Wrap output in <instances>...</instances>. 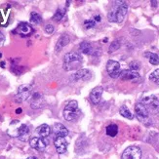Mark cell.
Listing matches in <instances>:
<instances>
[{
    "label": "cell",
    "mask_w": 159,
    "mask_h": 159,
    "mask_svg": "<svg viewBox=\"0 0 159 159\" xmlns=\"http://www.w3.org/2000/svg\"><path fill=\"white\" fill-rule=\"evenodd\" d=\"M80 114V110L78 108V103L76 101H70L66 106L64 109V117L66 121H72L76 119Z\"/></svg>",
    "instance_id": "6da1fadb"
},
{
    "label": "cell",
    "mask_w": 159,
    "mask_h": 159,
    "mask_svg": "<svg viewBox=\"0 0 159 159\" xmlns=\"http://www.w3.org/2000/svg\"><path fill=\"white\" fill-rule=\"evenodd\" d=\"M81 61H82V57L78 53L68 52L64 57V68L66 70H73L72 65L81 64Z\"/></svg>",
    "instance_id": "7a4b0ae2"
},
{
    "label": "cell",
    "mask_w": 159,
    "mask_h": 159,
    "mask_svg": "<svg viewBox=\"0 0 159 159\" xmlns=\"http://www.w3.org/2000/svg\"><path fill=\"white\" fill-rule=\"evenodd\" d=\"M143 105L147 107L149 113L157 114L159 112V100L154 96L146 97L141 102Z\"/></svg>",
    "instance_id": "3957f363"
},
{
    "label": "cell",
    "mask_w": 159,
    "mask_h": 159,
    "mask_svg": "<svg viewBox=\"0 0 159 159\" xmlns=\"http://www.w3.org/2000/svg\"><path fill=\"white\" fill-rule=\"evenodd\" d=\"M31 91H32L31 85H30V84L20 85L18 89L17 95L15 96V101L17 102H23L26 101L30 97Z\"/></svg>",
    "instance_id": "277c9868"
},
{
    "label": "cell",
    "mask_w": 159,
    "mask_h": 159,
    "mask_svg": "<svg viewBox=\"0 0 159 159\" xmlns=\"http://www.w3.org/2000/svg\"><path fill=\"white\" fill-rule=\"evenodd\" d=\"M116 6L113 8L116 15V23H122L128 11V4L125 1H116Z\"/></svg>",
    "instance_id": "5b68a950"
},
{
    "label": "cell",
    "mask_w": 159,
    "mask_h": 159,
    "mask_svg": "<svg viewBox=\"0 0 159 159\" xmlns=\"http://www.w3.org/2000/svg\"><path fill=\"white\" fill-rule=\"evenodd\" d=\"M141 158H142V150L139 147L136 146L128 147L124 150L121 157V159H141Z\"/></svg>",
    "instance_id": "8992f818"
},
{
    "label": "cell",
    "mask_w": 159,
    "mask_h": 159,
    "mask_svg": "<svg viewBox=\"0 0 159 159\" xmlns=\"http://www.w3.org/2000/svg\"><path fill=\"white\" fill-rule=\"evenodd\" d=\"M135 112L137 118L143 123H147L149 121V112L142 102H138L135 106Z\"/></svg>",
    "instance_id": "52a82bcc"
},
{
    "label": "cell",
    "mask_w": 159,
    "mask_h": 159,
    "mask_svg": "<svg viewBox=\"0 0 159 159\" xmlns=\"http://www.w3.org/2000/svg\"><path fill=\"white\" fill-rule=\"evenodd\" d=\"M107 71L109 74L110 77L112 78H118L120 77V64L116 61L109 60L107 63Z\"/></svg>",
    "instance_id": "ba28073f"
},
{
    "label": "cell",
    "mask_w": 159,
    "mask_h": 159,
    "mask_svg": "<svg viewBox=\"0 0 159 159\" xmlns=\"http://www.w3.org/2000/svg\"><path fill=\"white\" fill-rule=\"evenodd\" d=\"M30 144L32 148L36 149L38 151H43L47 147L48 141L41 137H33L30 141Z\"/></svg>",
    "instance_id": "9c48e42d"
},
{
    "label": "cell",
    "mask_w": 159,
    "mask_h": 159,
    "mask_svg": "<svg viewBox=\"0 0 159 159\" xmlns=\"http://www.w3.org/2000/svg\"><path fill=\"white\" fill-rule=\"evenodd\" d=\"M54 144L55 148H56L58 153L60 154H64L66 152L67 149V142L66 141V138H61V137H55L54 139Z\"/></svg>",
    "instance_id": "30bf717a"
},
{
    "label": "cell",
    "mask_w": 159,
    "mask_h": 159,
    "mask_svg": "<svg viewBox=\"0 0 159 159\" xmlns=\"http://www.w3.org/2000/svg\"><path fill=\"white\" fill-rule=\"evenodd\" d=\"M33 29L26 23H20L18 26L17 29L14 30L15 33H19L20 35L22 36H30L31 33H33Z\"/></svg>",
    "instance_id": "8fae6325"
},
{
    "label": "cell",
    "mask_w": 159,
    "mask_h": 159,
    "mask_svg": "<svg viewBox=\"0 0 159 159\" xmlns=\"http://www.w3.org/2000/svg\"><path fill=\"white\" fill-rule=\"evenodd\" d=\"M30 106L32 108H41L44 106V98L40 93H34L30 99Z\"/></svg>",
    "instance_id": "7c38bea8"
},
{
    "label": "cell",
    "mask_w": 159,
    "mask_h": 159,
    "mask_svg": "<svg viewBox=\"0 0 159 159\" xmlns=\"http://www.w3.org/2000/svg\"><path fill=\"white\" fill-rule=\"evenodd\" d=\"M102 92H103V88L102 86L95 87L91 91V93H90V100H91V102L94 105H97V103L100 102Z\"/></svg>",
    "instance_id": "4fadbf2b"
},
{
    "label": "cell",
    "mask_w": 159,
    "mask_h": 159,
    "mask_svg": "<svg viewBox=\"0 0 159 159\" xmlns=\"http://www.w3.org/2000/svg\"><path fill=\"white\" fill-rule=\"evenodd\" d=\"M53 131H54V134L56 137L66 138L68 135V130L61 123H55L54 127H53Z\"/></svg>",
    "instance_id": "5bb4252c"
},
{
    "label": "cell",
    "mask_w": 159,
    "mask_h": 159,
    "mask_svg": "<svg viewBox=\"0 0 159 159\" xmlns=\"http://www.w3.org/2000/svg\"><path fill=\"white\" fill-rule=\"evenodd\" d=\"M92 74H91V71H90L89 70H86V68H83V70H79L78 71H76L74 74L72 78L74 80H89L90 78H91Z\"/></svg>",
    "instance_id": "9a60e30c"
},
{
    "label": "cell",
    "mask_w": 159,
    "mask_h": 159,
    "mask_svg": "<svg viewBox=\"0 0 159 159\" xmlns=\"http://www.w3.org/2000/svg\"><path fill=\"white\" fill-rule=\"evenodd\" d=\"M140 77L139 73L137 71H133L131 70H122L120 73V78L122 80H136Z\"/></svg>",
    "instance_id": "2e32d148"
},
{
    "label": "cell",
    "mask_w": 159,
    "mask_h": 159,
    "mask_svg": "<svg viewBox=\"0 0 159 159\" xmlns=\"http://www.w3.org/2000/svg\"><path fill=\"white\" fill-rule=\"evenodd\" d=\"M29 134H30V128L25 124H22L18 129V137L20 141L26 142L29 140Z\"/></svg>",
    "instance_id": "e0dca14e"
},
{
    "label": "cell",
    "mask_w": 159,
    "mask_h": 159,
    "mask_svg": "<svg viewBox=\"0 0 159 159\" xmlns=\"http://www.w3.org/2000/svg\"><path fill=\"white\" fill-rule=\"evenodd\" d=\"M68 43H70V36H68L67 34H63V35H61V37L58 39V42L56 44V47H55V50H56V52L58 53Z\"/></svg>",
    "instance_id": "ac0fdd59"
},
{
    "label": "cell",
    "mask_w": 159,
    "mask_h": 159,
    "mask_svg": "<svg viewBox=\"0 0 159 159\" xmlns=\"http://www.w3.org/2000/svg\"><path fill=\"white\" fill-rule=\"evenodd\" d=\"M36 133L41 137V138H46L51 134V128L49 125H47V124H42V125H40L37 129H36Z\"/></svg>",
    "instance_id": "d6986e66"
},
{
    "label": "cell",
    "mask_w": 159,
    "mask_h": 159,
    "mask_svg": "<svg viewBox=\"0 0 159 159\" xmlns=\"http://www.w3.org/2000/svg\"><path fill=\"white\" fill-rule=\"evenodd\" d=\"M79 50L83 54L90 55L93 52V48H92V45L89 42H87V41H83V42H81L79 45Z\"/></svg>",
    "instance_id": "ffe728a7"
},
{
    "label": "cell",
    "mask_w": 159,
    "mask_h": 159,
    "mask_svg": "<svg viewBox=\"0 0 159 159\" xmlns=\"http://www.w3.org/2000/svg\"><path fill=\"white\" fill-rule=\"evenodd\" d=\"M144 56H146L147 58H148V61L151 65H153V66L159 65V57H158L157 54L151 53V52H147V53H144Z\"/></svg>",
    "instance_id": "44dd1931"
},
{
    "label": "cell",
    "mask_w": 159,
    "mask_h": 159,
    "mask_svg": "<svg viewBox=\"0 0 159 159\" xmlns=\"http://www.w3.org/2000/svg\"><path fill=\"white\" fill-rule=\"evenodd\" d=\"M106 133L107 136L114 138L117 135V133H118V127H117L116 124H110V125H108L106 128Z\"/></svg>",
    "instance_id": "7402d4cb"
},
{
    "label": "cell",
    "mask_w": 159,
    "mask_h": 159,
    "mask_svg": "<svg viewBox=\"0 0 159 159\" xmlns=\"http://www.w3.org/2000/svg\"><path fill=\"white\" fill-rule=\"evenodd\" d=\"M119 113H120L123 117H125V118H127V119H133V117H134L133 113H131V111L128 109V107H125V106H122V107H120V109H119Z\"/></svg>",
    "instance_id": "603a6c76"
},
{
    "label": "cell",
    "mask_w": 159,
    "mask_h": 159,
    "mask_svg": "<svg viewBox=\"0 0 159 159\" xmlns=\"http://www.w3.org/2000/svg\"><path fill=\"white\" fill-rule=\"evenodd\" d=\"M30 22L32 24H35V25H38V24H41L42 23V17H41L38 13L36 12H32L30 14Z\"/></svg>",
    "instance_id": "cb8c5ba5"
},
{
    "label": "cell",
    "mask_w": 159,
    "mask_h": 159,
    "mask_svg": "<svg viewBox=\"0 0 159 159\" xmlns=\"http://www.w3.org/2000/svg\"><path fill=\"white\" fill-rule=\"evenodd\" d=\"M120 46H121V42H120V40L119 39H117V40H114L113 42L110 44V46H109V48H108V53H113V52H115V51H117L120 48Z\"/></svg>",
    "instance_id": "d4e9b609"
},
{
    "label": "cell",
    "mask_w": 159,
    "mask_h": 159,
    "mask_svg": "<svg viewBox=\"0 0 159 159\" xmlns=\"http://www.w3.org/2000/svg\"><path fill=\"white\" fill-rule=\"evenodd\" d=\"M65 15H66V9H58L57 12L55 13V15L53 16V20H56V22H59V20H61L64 18Z\"/></svg>",
    "instance_id": "484cf974"
},
{
    "label": "cell",
    "mask_w": 159,
    "mask_h": 159,
    "mask_svg": "<svg viewBox=\"0 0 159 159\" xmlns=\"http://www.w3.org/2000/svg\"><path fill=\"white\" fill-rule=\"evenodd\" d=\"M149 80L153 81V82H158L159 81V68L158 70H155L154 71H152L149 74Z\"/></svg>",
    "instance_id": "4316f807"
},
{
    "label": "cell",
    "mask_w": 159,
    "mask_h": 159,
    "mask_svg": "<svg viewBox=\"0 0 159 159\" xmlns=\"http://www.w3.org/2000/svg\"><path fill=\"white\" fill-rule=\"evenodd\" d=\"M129 66H130L131 70L137 71V70H139L141 68V64L139 63V61H131V63L129 64Z\"/></svg>",
    "instance_id": "83f0119b"
},
{
    "label": "cell",
    "mask_w": 159,
    "mask_h": 159,
    "mask_svg": "<svg viewBox=\"0 0 159 159\" xmlns=\"http://www.w3.org/2000/svg\"><path fill=\"white\" fill-rule=\"evenodd\" d=\"M95 25H96V22L94 20H86L84 22V26L86 27L87 30L93 29Z\"/></svg>",
    "instance_id": "f1b7e54d"
},
{
    "label": "cell",
    "mask_w": 159,
    "mask_h": 159,
    "mask_svg": "<svg viewBox=\"0 0 159 159\" xmlns=\"http://www.w3.org/2000/svg\"><path fill=\"white\" fill-rule=\"evenodd\" d=\"M54 26L52 25H47L46 26H45V31L48 33V34H52L53 32H54Z\"/></svg>",
    "instance_id": "f546056e"
},
{
    "label": "cell",
    "mask_w": 159,
    "mask_h": 159,
    "mask_svg": "<svg viewBox=\"0 0 159 159\" xmlns=\"http://www.w3.org/2000/svg\"><path fill=\"white\" fill-rule=\"evenodd\" d=\"M5 40V37H4V34L2 33V31L0 30V44H2Z\"/></svg>",
    "instance_id": "4dcf8cb0"
},
{
    "label": "cell",
    "mask_w": 159,
    "mask_h": 159,
    "mask_svg": "<svg viewBox=\"0 0 159 159\" xmlns=\"http://www.w3.org/2000/svg\"><path fill=\"white\" fill-rule=\"evenodd\" d=\"M94 20H95L96 23H100L101 22V16H95Z\"/></svg>",
    "instance_id": "1f68e13d"
},
{
    "label": "cell",
    "mask_w": 159,
    "mask_h": 159,
    "mask_svg": "<svg viewBox=\"0 0 159 159\" xmlns=\"http://www.w3.org/2000/svg\"><path fill=\"white\" fill-rule=\"evenodd\" d=\"M151 4H152V7H153V8H155V7L157 6V2H156V1H151Z\"/></svg>",
    "instance_id": "d6a6232c"
},
{
    "label": "cell",
    "mask_w": 159,
    "mask_h": 159,
    "mask_svg": "<svg viewBox=\"0 0 159 159\" xmlns=\"http://www.w3.org/2000/svg\"><path fill=\"white\" fill-rule=\"evenodd\" d=\"M20 112H22V108H18V109L16 110V113H18V114H20Z\"/></svg>",
    "instance_id": "836d02e7"
},
{
    "label": "cell",
    "mask_w": 159,
    "mask_h": 159,
    "mask_svg": "<svg viewBox=\"0 0 159 159\" xmlns=\"http://www.w3.org/2000/svg\"><path fill=\"white\" fill-rule=\"evenodd\" d=\"M0 66H1V67H4V66H5V63H4V61H1V63H0Z\"/></svg>",
    "instance_id": "e575fe53"
},
{
    "label": "cell",
    "mask_w": 159,
    "mask_h": 159,
    "mask_svg": "<svg viewBox=\"0 0 159 159\" xmlns=\"http://www.w3.org/2000/svg\"><path fill=\"white\" fill-rule=\"evenodd\" d=\"M27 159H36L35 157H30V158H27Z\"/></svg>",
    "instance_id": "d590c367"
},
{
    "label": "cell",
    "mask_w": 159,
    "mask_h": 159,
    "mask_svg": "<svg viewBox=\"0 0 159 159\" xmlns=\"http://www.w3.org/2000/svg\"><path fill=\"white\" fill-rule=\"evenodd\" d=\"M1 57H2V54H1V53H0V58H1Z\"/></svg>",
    "instance_id": "8d00e7d4"
},
{
    "label": "cell",
    "mask_w": 159,
    "mask_h": 159,
    "mask_svg": "<svg viewBox=\"0 0 159 159\" xmlns=\"http://www.w3.org/2000/svg\"><path fill=\"white\" fill-rule=\"evenodd\" d=\"M158 143H159V142H158Z\"/></svg>",
    "instance_id": "74e56055"
}]
</instances>
